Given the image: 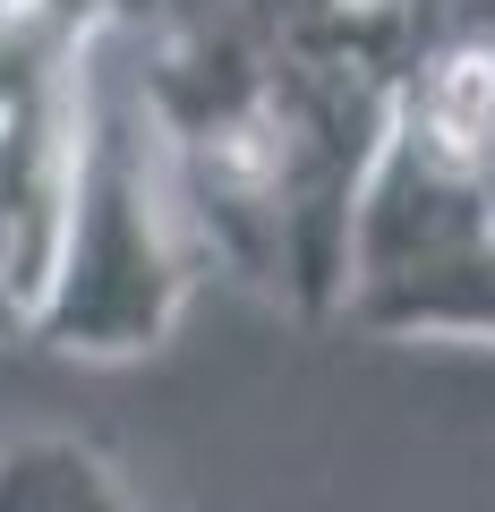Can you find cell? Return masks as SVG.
Wrapping results in <instances>:
<instances>
[{"label": "cell", "instance_id": "6da1fadb", "mask_svg": "<svg viewBox=\"0 0 495 512\" xmlns=\"http://www.w3.org/2000/svg\"><path fill=\"white\" fill-rule=\"evenodd\" d=\"M205 239L188 222L171 146L154 128L146 94L94 86L77 60V137H69V180H60V222H52V265L26 333L52 350H86V359H129L154 350L180 325L188 291H197Z\"/></svg>", "mask_w": 495, "mask_h": 512}, {"label": "cell", "instance_id": "7a4b0ae2", "mask_svg": "<svg viewBox=\"0 0 495 512\" xmlns=\"http://www.w3.org/2000/svg\"><path fill=\"white\" fill-rule=\"evenodd\" d=\"M0 512H137L129 478L77 436L0 444Z\"/></svg>", "mask_w": 495, "mask_h": 512}]
</instances>
